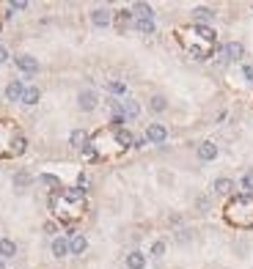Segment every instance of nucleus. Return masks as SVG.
Wrapping results in <instances>:
<instances>
[{
    "label": "nucleus",
    "mask_w": 253,
    "mask_h": 269,
    "mask_svg": "<svg viewBox=\"0 0 253 269\" xmlns=\"http://www.w3.org/2000/svg\"><path fill=\"white\" fill-rule=\"evenodd\" d=\"M223 217L234 228H253V195L237 193L234 198L226 200Z\"/></svg>",
    "instance_id": "f257e3e1"
},
{
    "label": "nucleus",
    "mask_w": 253,
    "mask_h": 269,
    "mask_svg": "<svg viewBox=\"0 0 253 269\" xmlns=\"http://www.w3.org/2000/svg\"><path fill=\"white\" fill-rule=\"evenodd\" d=\"M28 148V138L20 132V126L14 121H0V157L3 159H11V157H20L25 154Z\"/></svg>",
    "instance_id": "f03ea898"
},
{
    "label": "nucleus",
    "mask_w": 253,
    "mask_h": 269,
    "mask_svg": "<svg viewBox=\"0 0 253 269\" xmlns=\"http://www.w3.org/2000/svg\"><path fill=\"white\" fill-rule=\"evenodd\" d=\"M11 61H14V66H17V69H20L25 77H28V80L42 72V63H39V58L28 55V52H17V55H11Z\"/></svg>",
    "instance_id": "7ed1b4c3"
},
{
    "label": "nucleus",
    "mask_w": 253,
    "mask_h": 269,
    "mask_svg": "<svg viewBox=\"0 0 253 269\" xmlns=\"http://www.w3.org/2000/svg\"><path fill=\"white\" fill-rule=\"evenodd\" d=\"M220 52V63H242L245 58V44L242 42H228L223 47H218Z\"/></svg>",
    "instance_id": "20e7f679"
},
{
    "label": "nucleus",
    "mask_w": 253,
    "mask_h": 269,
    "mask_svg": "<svg viewBox=\"0 0 253 269\" xmlns=\"http://www.w3.org/2000/svg\"><path fill=\"white\" fill-rule=\"evenodd\" d=\"M99 107V94L97 88H83L77 91V110L80 113H94Z\"/></svg>",
    "instance_id": "39448f33"
},
{
    "label": "nucleus",
    "mask_w": 253,
    "mask_h": 269,
    "mask_svg": "<svg viewBox=\"0 0 253 269\" xmlns=\"http://www.w3.org/2000/svg\"><path fill=\"white\" fill-rule=\"evenodd\" d=\"M146 140H149V146H165V140H168V126L165 124H160V121H154V124H149L146 126Z\"/></svg>",
    "instance_id": "423d86ee"
},
{
    "label": "nucleus",
    "mask_w": 253,
    "mask_h": 269,
    "mask_svg": "<svg viewBox=\"0 0 253 269\" xmlns=\"http://www.w3.org/2000/svg\"><path fill=\"white\" fill-rule=\"evenodd\" d=\"M237 190H239L237 181L228 179V176H220V179L212 181V193L220 195V198H234V195H237Z\"/></svg>",
    "instance_id": "0eeeda50"
},
{
    "label": "nucleus",
    "mask_w": 253,
    "mask_h": 269,
    "mask_svg": "<svg viewBox=\"0 0 253 269\" xmlns=\"http://www.w3.org/2000/svg\"><path fill=\"white\" fill-rule=\"evenodd\" d=\"M196 154H198L201 162H215L218 154H220V146L215 143V140H201V143L196 146Z\"/></svg>",
    "instance_id": "6e6552de"
},
{
    "label": "nucleus",
    "mask_w": 253,
    "mask_h": 269,
    "mask_svg": "<svg viewBox=\"0 0 253 269\" xmlns=\"http://www.w3.org/2000/svg\"><path fill=\"white\" fill-rule=\"evenodd\" d=\"M190 14H193V25H209V28H212V22H215V17H218L212 6H196Z\"/></svg>",
    "instance_id": "1a4fd4ad"
},
{
    "label": "nucleus",
    "mask_w": 253,
    "mask_h": 269,
    "mask_svg": "<svg viewBox=\"0 0 253 269\" xmlns=\"http://www.w3.org/2000/svg\"><path fill=\"white\" fill-rule=\"evenodd\" d=\"M33 176H30V171H25V168H22V171H17L14 176H11V187H14V193H28L30 190V184H33Z\"/></svg>",
    "instance_id": "9d476101"
},
{
    "label": "nucleus",
    "mask_w": 253,
    "mask_h": 269,
    "mask_svg": "<svg viewBox=\"0 0 253 269\" xmlns=\"http://www.w3.org/2000/svg\"><path fill=\"white\" fill-rule=\"evenodd\" d=\"M113 25L119 28V33H126V30L135 25V14H132V8H121V11H116L113 14Z\"/></svg>",
    "instance_id": "9b49d317"
},
{
    "label": "nucleus",
    "mask_w": 253,
    "mask_h": 269,
    "mask_svg": "<svg viewBox=\"0 0 253 269\" xmlns=\"http://www.w3.org/2000/svg\"><path fill=\"white\" fill-rule=\"evenodd\" d=\"M91 25H94V28H110V25H113V11H110V8H105V6L94 8V11H91Z\"/></svg>",
    "instance_id": "f8f14e48"
},
{
    "label": "nucleus",
    "mask_w": 253,
    "mask_h": 269,
    "mask_svg": "<svg viewBox=\"0 0 253 269\" xmlns=\"http://www.w3.org/2000/svg\"><path fill=\"white\" fill-rule=\"evenodd\" d=\"M146 264H149V255L143 253V250H129L126 253V258H124V267L126 269H146Z\"/></svg>",
    "instance_id": "ddd939ff"
},
{
    "label": "nucleus",
    "mask_w": 253,
    "mask_h": 269,
    "mask_svg": "<svg viewBox=\"0 0 253 269\" xmlns=\"http://www.w3.org/2000/svg\"><path fill=\"white\" fill-rule=\"evenodd\" d=\"M6 102H22V94H25V80H8L6 85Z\"/></svg>",
    "instance_id": "4468645a"
},
{
    "label": "nucleus",
    "mask_w": 253,
    "mask_h": 269,
    "mask_svg": "<svg viewBox=\"0 0 253 269\" xmlns=\"http://www.w3.org/2000/svg\"><path fill=\"white\" fill-rule=\"evenodd\" d=\"M50 253H52V258H58V261H61V258H66V255H69V239H66V236H55V239L50 242Z\"/></svg>",
    "instance_id": "2eb2a0df"
},
{
    "label": "nucleus",
    "mask_w": 253,
    "mask_h": 269,
    "mask_svg": "<svg viewBox=\"0 0 253 269\" xmlns=\"http://www.w3.org/2000/svg\"><path fill=\"white\" fill-rule=\"evenodd\" d=\"M88 140H91V132L88 129H72L69 132V146L77 148V151H83L85 146H88Z\"/></svg>",
    "instance_id": "dca6fc26"
},
{
    "label": "nucleus",
    "mask_w": 253,
    "mask_h": 269,
    "mask_svg": "<svg viewBox=\"0 0 253 269\" xmlns=\"http://www.w3.org/2000/svg\"><path fill=\"white\" fill-rule=\"evenodd\" d=\"M165 110H168V97L165 94H152L149 97V113L152 116H162Z\"/></svg>",
    "instance_id": "f3484780"
},
{
    "label": "nucleus",
    "mask_w": 253,
    "mask_h": 269,
    "mask_svg": "<svg viewBox=\"0 0 253 269\" xmlns=\"http://www.w3.org/2000/svg\"><path fill=\"white\" fill-rule=\"evenodd\" d=\"M36 181H39L42 187H47L50 193H61V190H63V181L58 179L55 173H39V176H36Z\"/></svg>",
    "instance_id": "a211bd4d"
},
{
    "label": "nucleus",
    "mask_w": 253,
    "mask_h": 269,
    "mask_svg": "<svg viewBox=\"0 0 253 269\" xmlns=\"http://www.w3.org/2000/svg\"><path fill=\"white\" fill-rule=\"evenodd\" d=\"M42 102V88L39 85H25V94H22V102L25 107H36V104Z\"/></svg>",
    "instance_id": "6ab92c4d"
},
{
    "label": "nucleus",
    "mask_w": 253,
    "mask_h": 269,
    "mask_svg": "<svg viewBox=\"0 0 253 269\" xmlns=\"http://www.w3.org/2000/svg\"><path fill=\"white\" fill-rule=\"evenodd\" d=\"M85 250H88V239H85V234H75L69 236V255H83Z\"/></svg>",
    "instance_id": "aec40b11"
},
{
    "label": "nucleus",
    "mask_w": 253,
    "mask_h": 269,
    "mask_svg": "<svg viewBox=\"0 0 253 269\" xmlns=\"http://www.w3.org/2000/svg\"><path fill=\"white\" fill-rule=\"evenodd\" d=\"M121 107H124V116H126V121H135V118L141 116V102H138V99H132V97L121 99Z\"/></svg>",
    "instance_id": "412c9836"
},
{
    "label": "nucleus",
    "mask_w": 253,
    "mask_h": 269,
    "mask_svg": "<svg viewBox=\"0 0 253 269\" xmlns=\"http://www.w3.org/2000/svg\"><path fill=\"white\" fill-rule=\"evenodd\" d=\"M0 258H3V261L17 258V242L14 239H8V236H3V239H0Z\"/></svg>",
    "instance_id": "4be33fe9"
},
{
    "label": "nucleus",
    "mask_w": 253,
    "mask_h": 269,
    "mask_svg": "<svg viewBox=\"0 0 253 269\" xmlns=\"http://www.w3.org/2000/svg\"><path fill=\"white\" fill-rule=\"evenodd\" d=\"M132 14L135 20H154V8L149 3H143V0H138V3H132Z\"/></svg>",
    "instance_id": "5701e85b"
},
{
    "label": "nucleus",
    "mask_w": 253,
    "mask_h": 269,
    "mask_svg": "<svg viewBox=\"0 0 253 269\" xmlns=\"http://www.w3.org/2000/svg\"><path fill=\"white\" fill-rule=\"evenodd\" d=\"M116 143H119V148H121V151H126V148H132L135 135L124 126V129H119V132H116Z\"/></svg>",
    "instance_id": "b1692460"
},
{
    "label": "nucleus",
    "mask_w": 253,
    "mask_h": 269,
    "mask_svg": "<svg viewBox=\"0 0 253 269\" xmlns=\"http://www.w3.org/2000/svg\"><path fill=\"white\" fill-rule=\"evenodd\" d=\"M237 187H239V193L253 195V168H248V171L242 173V179L237 181Z\"/></svg>",
    "instance_id": "393cba45"
},
{
    "label": "nucleus",
    "mask_w": 253,
    "mask_h": 269,
    "mask_svg": "<svg viewBox=\"0 0 253 269\" xmlns=\"http://www.w3.org/2000/svg\"><path fill=\"white\" fill-rule=\"evenodd\" d=\"M138 33H143V36H154V30H157V22L154 20H135V25H132Z\"/></svg>",
    "instance_id": "a878e982"
},
{
    "label": "nucleus",
    "mask_w": 253,
    "mask_h": 269,
    "mask_svg": "<svg viewBox=\"0 0 253 269\" xmlns=\"http://www.w3.org/2000/svg\"><path fill=\"white\" fill-rule=\"evenodd\" d=\"M105 88H107V94H110L113 99H116V97H124V94H126V85L121 83V80H107Z\"/></svg>",
    "instance_id": "bb28decb"
},
{
    "label": "nucleus",
    "mask_w": 253,
    "mask_h": 269,
    "mask_svg": "<svg viewBox=\"0 0 253 269\" xmlns=\"http://www.w3.org/2000/svg\"><path fill=\"white\" fill-rule=\"evenodd\" d=\"M42 231H44L47 236H52V239H55V236H61V222H58L55 217H52V220H44Z\"/></svg>",
    "instance_id": "cd10ccee"
},
{
    "label": "nucleus",
    "mask_w": 253,
    "mask_h": 269,
    "mask_svg": "<svg viewBox=\"0 0 253 269\" xmlns=\"http://www.w3.org/2000/svg\"><path fill=\"white\" fill-rule=\"evenodd\" d=\"M165 250H168L165 239H154V242H152V247H149V255H152V258H162V255H165Z\"/></svg>",
    "instance_id": "c85d7f7f"
},
{
    "label": "nucleus",
    "mask_w": 253,
    "mask_h": 269,
    "mask_svg": "<svg viewBox=\"0 0 253 269\" xmlns=\"http://www.w3.org/2000/svg\"><path fill=\"white\" fill-rule=\"evenodd\" d=\"M209 209H212V198H209V195H198V198H196V212L198 214H206Z\"/></svg>",
    "instance_id": "c756f323"
},
{
    "label": "nucleus",
    "mask_w": 253,
    "mask_h": 269,
    "mask_svg": "<svg viewBox=\"0 0 253 269\" xmlns=\"http://www.w3.org/2000/svg\"><path fill=\"white\" fill-rule=\"evenodd\" d=\"M174 242L176 245H187V242H193V231H190V228H179V231L174 234Z\"/></svg>",
    "instance_id": "7c9ffc66"
},
{
    "label": "nucleus",
    "mask_w": 253,
    "mask_h": 269,
    "mask_svg": "<svg viewBox=\"0 0 253 269\" xmlns=\"http://www.w3.org/2000/svg\"><path fill=\"white\" fill-rule=\"evenodd\" d=\"M8 11H11V14H14V11H28V3H25V0H11V3H8Z\"/></svg>",
    "instance_id": "2f4dec72"
},
{
    "label": "nucleus",
    "mask_w": 253,
    "mask_h": 269,
    "mask_svg": "<svg viewBox=\"0 0 253 269\" xmlns=\"http://www.w3.org/2000/svg\"><path fill=\"white\" fill-rule=\"evenodd\" d=\"M146 146H149L146 135H135V143H132V148H135V151H141V148H146Z\"/></svg>",
    "instance_id": "473e14b6"
},
{
    "label": "nucleus",
    "mask_w": 253,
    "mask_h": 269,
    "mask_svg": "<svg viewBox=\"0 0 253 269\" xmlns=\"http://www.w3.org/2000/svg\"><path fill=\"white\" fill-rule=\"evenodd\" d=\"M11 61V52H8V47L3 42H0V66H3V63H8Z\"/></svg>",
    "instance_id": "72a5a7b5"
},
{
    "label": "nucleus",
    "mask_w": 253,
    "mask_h": 269,
    "mask_svg": "<svg viewBox=\"0 0 253 269\" xmlns=\"http://www.w3.org/2000/svg\"><path fill=\"white\" fill-rule=\"evenodd\" d=\"M242 74L248 77V83L253 85V63H242Z\"/></svg>",
    "instance_id": "f704fd0d"
},
{
    "label": "nucleus",
    "mask_w": 253,
    "mask_h": 269,
    "mask_svg": "<svg viewBox=\"0 0 253 269\" xmlns=\"http://www.w3.org/2000/svg\"><path fill=\"white\" fill-rule=\"evenodd\" d=\"M160 184L171 187V184H174V176H171V173H160Z\"/></svg>",
    "instance_id": "c9c22d12"
},
{
    "label": "nucleus",
    "mask_w": 253,
    "mask_h": 269,
    "mask_svg": "<svg viewBox=\"0 0 253 269\" xmlns=\"http://www.w3.org/2000/svg\"><path fill=\"white\" fill-rule=\"evenodd\" d=\"M168 225H182V214H168Z\"/></svg>",
    "instance_id": "e433bc0d"
},
{
    "label": "nucleus",
    "mask_w": 253,
    "mask_h": 269,
    "mask_svg": "<svg viewBox=\"0 0 253 269\" xmlns=\"http://www.w3.org/2000/svg\"><path fill=\"white\" fill-rule=\"evenodd\" d=\"M0 269H6V261H3V258H0Z\"/></svg>",
    "instance_id": "4c0bfd02"
},
{
    "label": "nucleus",
    "mask_w": 253,
    "mask_h": 269,
    "mask_svg": "<svg viewBox=\"0 0 253 269\" xmlns=\"http://www.w3.org/2000/svg\"><path fill=\"white\" fill-rule=\"evenodd\" d=\"M0 239H3V236H0Z\"/></svg>",
    "instance_id": "58836bf2"
},
{
    "label": "nucleus",
    "mask_w": 253,
    "mask_h": 269,
    "mask_svg": "<svg viewBox=\"0 0 253 269\" xmlns=\"http://www.w3.org/2000/svg\"><path fill=\"white\" fill-rule=\"evenodd\" d=\"M251 8H253V6H251Z\"/></svg>",
    "instance_id": "ea45409f"
}]
</instances>
